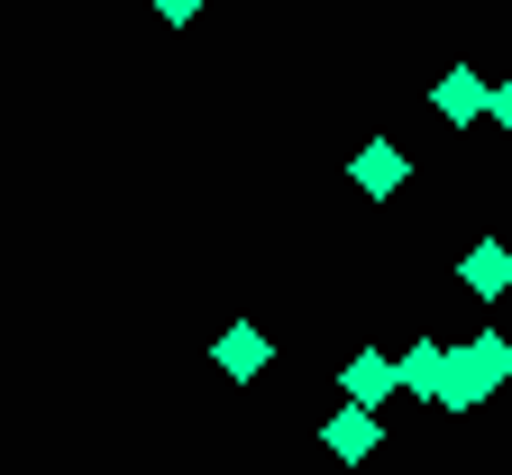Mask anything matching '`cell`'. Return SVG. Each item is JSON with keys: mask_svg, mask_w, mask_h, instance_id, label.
I'll list each match as a JSON object with an SVG mask.
<instances>
[{"mask_svg": "<svg viewBox=\"0 0 512 475\" xmlns=\"http://www.w3.org/2000/svg\"><path fill=\"white\" fill-rule=\"evenodd\" d=\"M320 439H330L339 457H375V421H366V402H348V412H330V430H320Z\"/></svg>", "mask_w": 512, "mask_h": 475, "instance_id": "6da1fadb", "label": "cell"}, {"mask_svg": "<svg viewBox=\"0 0 512 475\" xmlns=\"http://www.w3.org/2000/svg\"><path fill=\"white\" fill-rule=\"evenodd\" d=\"M485 110V83L467 74V64H448V74H439V119H476Z\"/></svg>", "mask_w": 512, "mask_h": 475, "instance_id": "7a4b0ae2", "label": "cell"}, {"mask_svg": "<svg viewBox=\"0 0 512 475\" xmlns=\"http://www.w3.org/2000/svg\"><path fill=\"white\" fill-rule=\"evenodd\" d=\"M357 183H366V192H394V183H403V156H394V147L375 138V147L357 156Z\"/></svg>", "mask_w": 512, "mask_h": 475, "instance_id": "3957f363", "label": "cell"}, {"mask_svg": "<svg viewBox=\"0 0 512 475\" xmlns=\"http://www.w3.org/2000/svg\"><path fill=\"white\" fill-rule=\"evenodd\" d=\"M467 284H476V293H503V284H512V247H476V256H467Z\"/></svg>", "mask_w": 512, "mask_h": 475, "instance_id": "277c9868", "label": "cell"}, {"mask_svg": "<svg viewBox=\"0 0 512 475\" xmlns=\"http://www.w3.org/2000/svg\"><path fill=\"white\" fill-rule=\"evenodd\" d=\"M384 393H394V366H384V357H357L348 366V402H384Z\"/></svg>", "mask_w": 512, "mask_h": 475, "instance_id": "5b68a950", "label": "cell"}, {"mask_svg": "<svg viewBox=\"0 0 512 475\" xmlns=\"http://www.w3.org/2000/svg\"><path fill=\"white\" fill-rule=\"evenodd\" d=\"M439 366H448V357H439L430 338H421V348H412V357L394 366V384H412V393H439Z\"/></svg>", "mask_w": 512, "mask_h": 475, "instance_id": "8992f818", "label": "cell"}, {"mask_svg": "<svg viewBox=\"0 0 512 475\" xmlns=\"http://www.w3.org/2000/svg\"><path fill=\"white\" fill-rule=\"evenodd\" d=\"M256 357H266V338H256V329H229V338H220V366H229V375H256Z\"/></svg>", "mask_w": 512, "mask_h": 475, "instance_id": "52a82bcc", "label": "cell"}, {"mask_svg": "<svg viewBox=\"0 0 512 475\" xmlns=\"http://www.w3.org/2000/svg\"><path fill=\"white\" fill-rule=\"evenodd\" d=\"M485 110H494V119L512 128V83H503V92H485Z\"/></svg>", "mask_w": 512, "mask_h": 475, "instance_id": "ba28073f", "label": "cell"}, {"mask_svg": "<svg viewBox=\"0 0 512 475\" xmlns=\"http://www.w3.org/2000/svg\"><path fill=\"white\" fill-rule=\"evenodd\" d=\"M156 10H165V19H192V10H202V0H156Z\"/></svg>", "mask_w": 512, "mask_h": 475, "instance_id": "9c48e42d", "label": "cell"}]
</instances>
